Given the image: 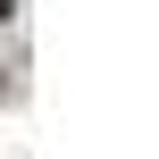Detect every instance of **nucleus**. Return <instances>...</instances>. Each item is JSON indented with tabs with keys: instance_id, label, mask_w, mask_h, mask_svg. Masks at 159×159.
<instances>
[{
	"instance_id": "1",
	"label": "nucleus",
	"mask_w": 159,
	"mask_h": 159,
	"mask_svg": "<svg viewBox=\"0 0 159 159\" xmlns=\"http://www.w3.org/2000/svg\"><path fill=\"white\" fill-rule=\"evenodd\" d=\"M0 17H8V0H0Z\"/></svg>"
}]
</instances>
